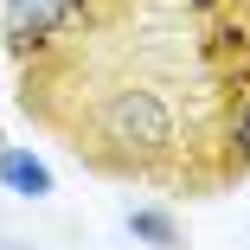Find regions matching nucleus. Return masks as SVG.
Here are the masks:
<instances>
[{
    "label": "nucleus",
    "mask_w": 250,
    "mask_h": 250,
    "mask_svg": "<svg viewBox=\"0 0 250 250\" xmlns=\"http://www.w3.org/2000/svg\"><path fill=\"white\" fill-rule=\"evenodd\" d=\"M0 250H39V244H13V237H0Z\"/></svg>",
    "instance_id": "0eeeda50"
},
{
    "label": "nucleus",
    "mask_w": 250,
    "mask_h": 250,
    "mask_svg": "<svg viewBox=\"0 0 250 250\" xmlns=\"http://www.w3.org/2000/svg\"><path fill=\"white\" fill-rule=\"evenodd\" d=\"M218 141H225V167L244 180V173H250V83L225 103V116H218Z\"/></svg>",
    "instance_id": "39448f33"
},
{
    "label": "nucleus",
    "mask_w": 250,
    "mask_h": 250,
    "mask_svg": "<svg viewBox=\"0 0 250 250\" xmlns=\"http://www.w3.org/2000/svg\"><path fill=\"white\" fill-rule=\"evenodd\" d=\"M96 0H0V45L13 64H39L71 32H83Z\"/></svg>",
    "instance_id": "f03ea898"
},
{
    "label": "nucleus",
    "mask_w": 250,
    "mask_h": 250,
    "mask_svg": "<svg viewBox=\"0 0 250 250\" xmlns=\"http://www.w3.org/2000/svg\"><path fill=\"white\" fill-rule=\"evenodd\" d=\"M90 122H96V154L109 161V173H147L154 161H167L180 147V128H186L180 103L161 83H141V77L103 90Z\"/></svg>",
    "instance_id": "f257e3e1"
},
{
    "label": "nucleus",
    "mask_w": 250,
    "mask_h": 250,
    "mask_svg": "<svg viewBox=\"0 0 250 250\" xmlns=\"http://www.w3.org/2000/svg\"><path fill=\"white\" fill-rule=\"evenodd\" d=\"M0 192H13L26 199V206H45V199L58 192V173L45 167L32 147H13V141H0Z\"/></svg>",
    "instance_id": "7ed1b4c3"
},
{
    "label": "nucleus",
    "mask_w": 250,
    "mask_h": 250,
    "mask_svg": "<svg viewBox=\"0 0 250 250\" xmlns=\"http://www.w3.org/2000/svg\"><path fill=\"white\" fill-rule=\"evenodd\" d=\"M186 7H192V13H218V0H186Z\"/></svg>",
    "instance_id": "423d86ee"
},
{
    "label": "nucleus",
    "mask_w": 250,
    "mask_h": 250,
    "mask_svg": "<svg viewBox=\"0 0 250 250\" xmlns=\"http://www.w3.org/2000/svg\"><path fill=\"white\" fill-rule=\"evenodd\" d=\"M128 237L147 244V250H186V225L167 212V206H128Z\"/></svg>",
    "instance_id": "20e7f679"
}]
</instances>
